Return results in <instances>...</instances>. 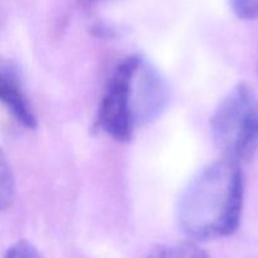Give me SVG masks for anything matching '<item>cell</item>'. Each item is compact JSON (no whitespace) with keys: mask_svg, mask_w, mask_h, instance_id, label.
Instances as JSON below:
<instances>
[{"mask_svg":"<svg viewBox=\"0 0 258 258\" xmlns=\"http://www.w3.org/2000/svg\"><path fill=\"white\" fill-rule=\"evenodd\" d=\"M148 258H209V256L194 242H179L156 247L149 253Z\"/></svg>","mask_w":258,"mask_h":258,"instance_id":"8992f818","label":"cell"},{"mask_svg":"<svg viewBox=\"0 0 258 258\" xmlns=\"http://www.w3.org/2000/svg\"><path fill=\"white\" fill-rule=\"evenodd\" d=\"M134 54L123 58L108 78L97 112V126L117 141H130L136 126L128 98Z\"/></svg>","mask_w":258,"mask_h":258,"instance_id":"3957f363","label":"cell"},{"mask_svg":"<svg viewBox=\"0 0 258 258\" xmlns=\"http://www.w3.org/2000/svg\"><path fill=\"white\" fill-rule=\"evenodd\" d=\"M213 140L226 159L241 164L258 151V100L239 83L219 102L211 118Z\"/></svg>","mask_w":258,"mask_h":258,"instance_id":"7a4b0ae2","label":"cell"},{"mask_svg":"<svg viewBox=\"0 0 258 258\" xmlns=\"http://www.w3.org/2000/svg\"><path fill=\"white\" fill-rule=\"evenodd\" d=\"M0 100L19 125L25 128L37 126V117L25 95L17 67L4 59L0 63Z\"/></svg>","mask_w":258,"mask_h":258,"instance_id":"5b68a950","label":"cell"},{"mask_svg":"<svg viewBox=\"0 0 258 258\" xmlns=\"http://www.w3.org/2000/svg\"><path fill=\"white\" fill-rule=\"evenodd\" d=\"M228 4L241 19L258 18V0H228Z\"/></svg>","mask_w":258,"mask_h":258,"instance_id":"ba28073f","label":"cell"},{"mask_svg":"<svg viewBox=\"0 0 258 258\" xmlns=\"http://www.w3.org/2000/svg\"><path fill=\"white\" fill-rule=\"evenodd\" d=\"M128 98L136 128L156 120L168 107L170 100L165 78L140 54H134Z\"/></svg>","mask_w":258,"mask_h":258,"instance_id":"277c9868","label":"cell"},{"mask_svg":"<svg viewBox=\"0 0 258 258\" xmlns=\"http://www.w3.org/2000/svg\"><path fill=\"white\" fill-rule=\"evenodd\" d=\"M14 197V179L12 170L9 169L4 155H2L0 161V207L2 211H5L12 204Z\"/></svg>","mask_w":258,"mask_h":258,"instance_id":"52a82bcc","label":"cell"},{"mask_svg":"<svg viewBox=\"0 0 258 258\" xmlns=\"http://www.w3.org/2000/svg\"><path fill=\"white\" fill-rule=\"evenodd\" d=\"M244 199L241 164L224 158L190 179L176 204V221L194 241L228 237L238 229Z\"/></svg>","mask_w":258,"mask_h":258,"instance_id":"6da1fadb","label":"cell"},{"mask_svg":"<svg viewBox=\"0 0 258 258\" xmlns=\"http://www.w3.org/2000/svg\"><path fill=\"white\" fill-rule=\"evenodd\" d=\"M4 258H43L30 242L19 241L10 246L5 252Z\"/></svg>","mask_w":258,"mask_h":258,"instance_id":"9c48e42d","label":"cell"}]
</instances>
